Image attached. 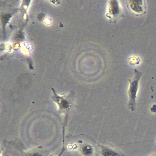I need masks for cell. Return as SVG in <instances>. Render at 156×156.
<instances>
[{
	"label": "cell",
	"instance_id": "cell-6",
	"mask_svg": "<svg viewBox=\"0 0 156 156\" xmlns=\"http://www.w3.org/2000/svg\"><path fill=\"white\" fill-rule=\"evenodd\" d=\"M82 151L85 156H90L93 153V150L90 146H84L82 147Z\"/></svg>",
	"mask_w": 156,
	"mask_h": 156
},
{
	"label": "cell",
	"instance_id": "cell-2",
	"mask_svg": "<svg viewBox=\"0 0 156 156\" xmlns=\"http://www.w3.org/2000/svg\"><path fill=\"white\" fill-rule=\"evenodd\" d=\"M108 12V15L110 20L113 22H115L122 15V9L117 1L110 2Z\"/></svg>",
	"mask_w": 156,
	"mask_h": 156
},
{
	"label": "cell",
	"instance_id": "cell-4",
	"mask_svg": "<svg viewBox=\"0 0 156 156\" xmlns=\"http://www.w3.org/2000/svg\"><path fill=\"white\" fill-rule=\"evenodd\" d=\"M54 101L58 106L59 109L62 112L68 111L71 107V101L63 97L55 95L54 97Z\"/></svg>",
	"mask_w": 156,
	"mask_h": 156
},
{
	"label": "cell",
	"instance_id": "cell-3",
	"mask_svg": "<svg viewBox=\"0 0 156 156\" xmlns=\"http://www.w3.org/2000/svg\"><path fill=\"white\" fill-rule=\"evenodd\" d=\"M128 7L130 10L137 15H142L146 12V5L145 2L142 1H129Z\"/></svg>",
	"mask_w": 156,
	"mask_h": 156
},
{
	"label": "cell",
	"instance_id": "cell-5",
	"mask_svg": "<svg viewBox=\"0 0 156 156\" xmlns=\"http://www.w3.org/2000/svg\"><path fill=\"white\" fill-rule=\"evenodd\" d=\"M101 153L103 156H121L119 153L108 147L103 148L101 150Z\"/></svg>",
	"mask_w": 156,
	"mask_h": 156
},
{
	"label": "cell",
	"instance_id": "cell-7",
	"mask_svg": "<svg viewBox=\"0 0 156 156\" xmlns=\"http://www.w3.org/2000/svg\"><path fill=\"white\" fill-rule=\"evenodd\" d=\"M24 156H43L39 151H33L31 152H27Z\"/></svg>",
	"mask_w": 156,
	"mask_h": 156
},
{
	"label": "cell",
	"instance_id": "cell-8",
	"mask_svg": "<svg viewBox=\"0 0 156 156\" xmlns=\"http://www.w3.org/2000/svg\"><path fill=\"white\" fill-rule=\"evenodd\" d=\"M66 150V148L64 147V146H63L62 147V150H61V151L60 153H59L58 155H57L56 156H62L64 152Z\"/></svg>",
	"mask_w": 156,
	"mask_h": 156
},
{
	"label": "cell",
	"instance_id": "cell-1",
	"mask_svg": "<svg viewBox=\"0 0 156 156\" xmlns=\"http://www.w3.org/2000/svg\"><path fill=\"white\" fill-rule=\"evenodd\" d=\"M142 73L138 70H135V75L131 79H129V87L128 90L129 106L131 111L135 110L136 106L137 93L139 88V83Z\"/></svg>",
	"mask_w": 156,
	"mask_h": 156
}]
</instances>
